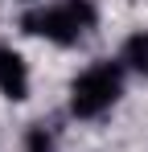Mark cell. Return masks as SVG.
Listing matches in <instances>:
<instances>
[{
    "instance_id": "1",
    "label": "cell",
    "mask_w": 148,
    "mask_h": 152,
    "mask_svg": "<svg viewBox=\"0 0 148 152\" xmlns=\"http://www.w3.org/2000/svg\"><path fill=\"white\" fill-rule=\"evenodd\" d=\"M21 25H25V33L45 37L53 45H74L95 25V4L91 0H53V4H41V8L25 12Z\"/></svg>"
},
{
    "instance_id": "2",
    "label": "cell",
    "mask_w": 148,
    "mask_h": 152,
    "mask_svg": "<svg viewBox=\"0 0 148 152\" xmlns=\"http://www.w3.org/2000/svg\"><path fill=\"white\" fill-rule=\"evenodd\" d=\"M123 70L119 62H95L70 82V115L78 119H99L103 111H111L123 95Z\"/></svg>"
},
{
    "instance_id": "3",
    "label": "cell",
    "mask_w": 148,
    "mask_h": 152,
    "mask_svg": "<svg viewBox=\"0 0 148 152\" xmlns=\"http://www.w3.org/2000/svg\"><path fill=\"white\" fill-rule=\"evenodd\" d=\"M0 95L21 103L29 95V66L12 45H0Z\"/></svg>"
},
{
    "instance_id": "4",
    "label": "cell",
    "mask_w": 148,
    "mask_h": 152,
    "mask_svg": "<svg viewBox=\"0 0 148 152\" xmlns=\"http://www.w3.org/2000/svg\"><path fill=\"white\" fill-rule=\"evenodd\" d=\"M119 66L132 70V74H144L148 78V29H136L119 50Z\"/></svg>"
},
{
    "instance_id": "5",
    "label": "cell",
    "mask_w": 148,
    "mask_h": 152,
    "mask_svg": "<svg viewBox=\"0 0 148 152\" xmlns=\"http://www.w3.org/2000/svg\"><path fill=\"white\" fill-rule=\"evenodd\" d=\"M21 152H53V136H49L41 124H33L29 132H25V148Z\"/></svg>"
}]
</instances>
